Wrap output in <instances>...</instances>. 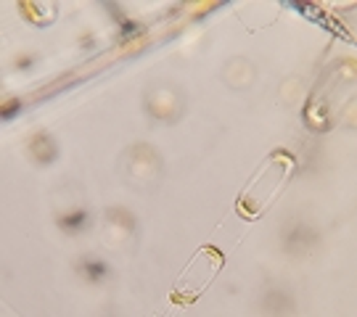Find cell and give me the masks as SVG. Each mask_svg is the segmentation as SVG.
<instances>
[{
    "mask_svg": "<svg viewBox=\"0 0 357 317\" xmlns=\"http://www.w3.org/2000/svg\"><path fill=\"white\" fill-rule=\"evenodd\" d=\"M77 272L88 280V283H103V280L112 278V267H109V262L96 259V256H82V259L77 262Z\"/></svg>",
    "mask_w": 357,
    "mask_h": 317,
    "instance_id": "8992f818",
    "label": "cell"
},
{
    "mask_svg": "<svg viewBox=\"0 0 357 317\" xmlns=\"http://www.w3.org/2000/svg\"><path fill=\"white\" fill-rule=\"evenodd\" d=\"M222 265H225V254L220 252V249H215V246H209L202 272H196V267H193L191 262L183 267L178 283H175V288H172V302L183 307L193 304V302L209 288V283H212L217 272L222 270Z\"/></svg>",
    "mask_w": 357,
    "mask_h": 317,
    "instance_id": "6da1fadb",
    "label": "cell"
},
{
    "mask_svg": "<svg viewBox=\"0 0 357 317\" xmlns=\"http://www.w3.org/2000/svg\"><path fill=\"white\" fill-rule=\"evenodd\" d=\"M262 309L270 317H291L294 315V296L283 286H270L262 293Z\"/></svg>",
    "mask_w": 357,
    "mask_h": 317,
    "instance_id": "3957f363",
    "label": "cell"
},
{
    "mask_svg": "<svg viewBox=\"0 0 357 317\" xmlns=\"http://www.w3.org/2000/svg\"><path fill=\"white\" fill-rule=\"evenodd\" d=\"M318 241V233L315 228L305 222V219H291L286 228H283V249L291 252L294 256H305L312 252V246Z\"/></svg>",
    "mask_w": 357,
    "mask_h": 317,
    "instance_id": "7a4b0ae2",
    "label": "cell"
},
{
    "mask_svg": "<svg viewBox=\"0 0 357 317\" xmlns=\"http://www.w3.org/2000/svg\"><path fill=\"white\" fill-rule=\"evenodd\" d=\"M16 111H19V101L13 98V101H8V103H6V109H3V122H8Z\"/></svg>",
    "mask_w": 357,
    "mask_h": 317,
    "instance_id": "52a82bcc",
    "label": "cell"
},
{
    "mask_svg": "<svg viewBox=\"0 0 357 317\" xmlns=\"http://www.w3.org/2000/svg\"><path fill=\"white\" fill-rule=\"evenodd\" d=\"M56 225L64 230L66 235H79V233H85L90 228V212L85 206L69 209V212L56 217Z\"/></svg>",
    "mask_w": 357,
    "mask_h": 317,
    "instance_id": "5b68a950",
    "label": "cell"
},
{
    "mask_svg": "<svg viewBox=\"0 0 357 317\" xmlns=\"http://www.w3.org/2000/svg\"><path fill=\"white\" fill-rule=\"evenodd\" d=\"M29 153H32V162L40 167H48L56 162V156H59V148H56V140L48 135V132H40L32 138L29 143Z\"/></svg>",
    "mask_w": 357,
    "mask_h": 317,
    "instance_id": "277c9868",
    "label": "cell"
}]
</instances>
